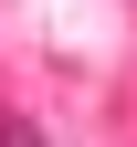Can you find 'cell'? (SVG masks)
Returning <instances> with one entry per match:
<instances>
[{"instance_id":"1","label":"cell","mask_w":137,"mask_h":147,"mask_svg":"<svg viewBox=\"0 0 137 147\" xmlns=\"http://www.w3.org/2000/svg\"><path fill=\"white\" fill-rule=\"evenodd\" d=\"M0 147H42V126L32 116H0Z\"/></svg>"}]
</instances>
